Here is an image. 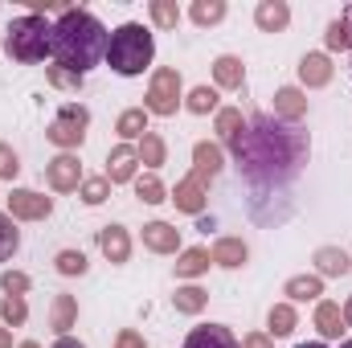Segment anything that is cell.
<instances>
[{
	"label": "cell",
	"instance_id": "cell-14",
	"mask_svg": "<svg viewBox=\"0 0 352 348\" xmlns=\"http://www.w3.org/2000/svg\"><path fill=\"white\" fill-rule=\"evenodd\" d=\"M299 83L307 90H320L332 83V58L328 54H303L299 58Z\"/></svg>",
	"mask_w": 352,
	"mask_h": 348
},
{
	"label": "cell",
	"instance_id": "cell-37",
	"mask_svg": "<svg viewBox=\"0 0 352 348\" xmlns=\"http://www.w3.org/2000/svg\"><path fill=\"white\" fill-rule=\"evenodd\" d=\"M45 78H50V87H58V90H82V74H74V70H66V66H50L45 70Z\"/></svg>",
	"mask_w": 352,
	"mask_h": 348
},
{
	"label": "cell",
	"instance_id": "cell-4",
	"mask_svg": "<svg viewBox=\"0 0 352 348\" xmlns=\"http://www.w3.org/2000/svg\"><path fill=\"white\" fill-rule=\"evenodd\" d=\"M50 45H54V25H50L45 17L25 12V17H16V21L4 29V54H8L12 62H25V66L45 62V58H50Z\"/></svg>",
	"mask_w": 352,
	"mask_h": 348
},
{
	"label": "cell",
	"instance_id": "cell-22",
	"mask_svg": "<svg viewBox=\"0 0 352 348\" xmlns=\"http://www.w3.org/2000/svg\"><path fill=\"white\" fill-rule=\"evenodd\" d=\"M115 131H119V140H123V144L144 140V135H148V111H144V107H127V111L115 119Z\"/></svg>",
	"mask_w": 352,
	"mask_h": 348
},
{
	"label": "cell",
	"instance_id": "cell-16",
	"mask_svg": "<svg viewBox=\"0 0 352 348\" xmlns=\"http://www.w3.org/2000/svg\"><path fill=\"white\" fill-rule=\"evenodd\" d=\"M254 25H258L263 33H283V29L291 25V8H287L283 0H258V8H254Z\"/></svg>",
	"mask_w": 352,
	"mask_h": 348
},
{
	"label": "cell",
	"instance_id": "cell-8",
	"mask_svg": "<svg viewBox=\"0 0 352 348\" xmlns=\"http://www.w3.org/2000/svg\"><path fill=\"white\" fill-rule=\"evenodd\" d=\"M45 180H50L54 193H74V188H82L87 176H82V164H78L74 152H62V156H54L45 164Z\"/></svg>",
	"mask_w": 352,
	"mask_h": 348
},
{
	"label": "cell",
	"instance_id": "cell-20",
	"mask_svg": "<svg viewBox=\"0 0 352 348\" xmlns=\"http://www.w3.org/2000/svg\"><path fill=\"white\" fill-rule=\"evenodd\" d=\"M352 259L340 250V246H320L316 250V274L320 279H340V274H349Z\"/></svg>",
	"mask_w": 352,
	"mask_h": 348
},
{
	"label": "cell",
	"instance_id": "cell-41",
	"mask_svg": "<svg viewBox=\"0 0 352 348\" xmlns=\"http://www.w3.org/2000/svg\"><path fill=\"white\" fill-rule=\"evenodd\" d=\"M0 287H4L8 295H25V291H29V274H21V270H4V274H0Z\"/></svg>",
	"mask_w": 352,
	"mask_h": 348
},
{
	"label": "cell",
	"instance_id": "cell-46",
	"mask_svg": "<svg viewBox=\"0 0 352 348\" xmlns=\"http://www.w3.org/2000/svg\"><path fill=\"white\" fill-rule=\"evenodd\" d=\"M340 312H344V328H352V295L344 299V307H340Z\"/></svg>",
	"mask_w": 352,
	"mask_h": 348
},
{
	"label": "cell",
	"instance_id": "cell-44",
	"mask_svg": "<svg viewBox=\"0 0 352 348\" xmlns=\"http://www.w3.org/2000/svg\"><path fill=\"white\" fill-rule=\"evenodd\" d=\"M340 25L349 29V50H344V54H349V74H352V4H344V12H340Z\"/></svg>",
	"mask_w": 352,
	"mask_h": 348
},
{
	"label": "cell",
	"instance_id": "cell-1",
	"mask_svg": "<svg viewBox=\"0 0 352 348\" xmlns=\"http://www.w3.org/2000/svg\"><path fill=\"white\" fill-rule=\"evenodd\" d=\"M230 152L238 173L254 188H278L307 164V131H299L295 123H278L274 115H258L230 144Z\"/></svg>",
	"mask_w": 352,
	"mask_h": 348
},
{
	"label": "cell",
	"instance_id": "cell-18",
	"mask_svg": "<svg viewBox=\"0 0 352 348\" xmlns=\"http://www.w3.org/2000/svg\"><path fill=\"white\" fill-rule=\"evenodd\" d=\"M209 259L217 262V266H226V270H238V266H246L250 250H246L242 238H217V246L209 250Z\"/></svg>",
	"mask_w": 352,
	"mask_h": 348
},
{
	"label": "cell",
	"instance_id": "cell-2",
	"mask_svg": "<svg viewBox=\"0 0 352 348\" xmlns=\"http://www.w3.org/2000/svg\"><path fill=\"white\" fill-rule=\"evenodd\" d=\"M107 29L102 21L87 12V8H66L58 21H54V45L50 54L58 58V66L74 70L87 78V70H94L102 58H107Z\"/></svg>",
	"mask_w": 352,
	"mask_h": 348
},
{
	"label": "cell",
	"instance_id": "cell-19",
	"mask_svg": "<svg viewBox=\"0 0 352 348\" xmlns=\"http://www.w3.org/2000/svg\"><path fill=\"white\" fill-rule=\"evenodd\" d=\"M213 83L221 90H238L246 83V66H242V58H234V54H221L217 62H213Z\"/></svg>",
	"mask_w": 352,
	"mask_h": 348
},
{
	"label": "cell",
	"instance_id": "cell-35",
	"mask_svg": "<svg viewBox=\"0 0 352 348\" xmlns=\"http://www.w3.org/2000/svg\"><path fill=\"white\" fill-rule=\"evenodd\" d=\"M54 266H58V274H66V279H74V274H87V254L82 250H58V259H54Z\"/></svg>",
	"mask_w": 352,
	"mask_h": 348
},
{
	"label": "cell",
	"instance_id": "cell-17",
	"mask_svg": "<svg viewBox=\"0 0 352 348\" xmlns=\"http://www.w3.org/2000/svg\"><path fill=\"white\" fill-rule=\"evenodd\" d=\"M316 328H320L324 340H340V332H344V312H340V303L320 299V303H316Z\"/></svg>",
	"mask_w": 352,
	"mask_h": 348
},
{
	"label": "cell",
	"instance_id": "cell-47",
	"mask_svg": "<svg viewBox=\"0 0 352 348\" xmlns=\"http://www.w3.org/2000/svg\"><path fill=\"white\" fill-rule=\"evenodd\" d=\"M0 348H12V336H8V328H0Z\"/></svg>",
	"mask_w": 352,
	"mask_h": 348
},
{
	"label": "cell",
	"instance_id": "cell-36",
	"mask_svg": "<svg viewBox=\"0 0 352 348\" xmlns=\"http://www.w3.org/2000/svg\"><path fill=\"white\" fill-rule=\"evenodd\" d=\"M148 8H152V21H156L160 29H176V25H180V8H176V0H152Z\"/></svg>",
	"mask_w": 352,
	"mask_h": 348
},
{
	"label": "cell",
	"instance_id": "cell-7",
	"mask_svg": "<svg viewBox=\"0 0 352 348\" xmlns=\"http://www.w3.org/2000/svg\"><path fill=\"white\" fill-rule=\"evenodd\" d=\"M8 213H12V221H45L54 213V201L33 193V188H12L8 193Z\"/></svg>",
	"mask_w": 352,
	"mask_h": 348
},
{
	"label": "cell",
	"instance_id": "cell-3",
	"mask_svg": "<svg viewBox=\"0 0 352 348\" xmlns=\"http://www.w3.org/2000/svg\"><path fill=\"white\" fill-rule=\"evenodd\" d=\"M152 58H156V41H152V29H148V25L127 21V25L111 29V37H107V58H102V62H107L115 74L135 78V74H144V70L152 66Z\"/></svg>",
	"mask_w": 352,
	"mask_h": 348
},
{
	"label": "cell",
	"instance_id": "cell-6",
	"mask_svg": "<svg viewBox=\"0 0 352 348\" xmlns=\"http://www.w3.org/2000/svg\"><path fill=\"white\" fill-rule=\"evenodd\" d=\"M180 102H184V98H180V74H176L173 66H160V70L152 74V87H148V98H144V111L168 119V115H176Z\"/></svg>",
	"mask_w": 352,
	"mask_h": 348
},
{
	"label": "cell",
	"instance_id": "cell-32",
	"mask_svg": "<svg viewBox=\"0 0 352 348\" xmlns=\"http://www.w3.org/2000/svg\"><path fill=\"white\" fill-rule=\"evenodd\" d=\"M16 246H21V230H16V221H12L8 213H0V262L12 259Z\"/></svg>",
	"mask_w": 352,
	"mask_h": 348
},
{
	"label": "cell",
	"instance_id": "cell-27",
	"mask_svg": "<svg viewBox=\"0 0 352 348\" xmlns=\"http://www.w3.org/2000/svg\"><path fill=\"white\" fill-rule=\"evenodd\" d=\"M173 303H176V312L180 316H197V312H205V303H209V291L205 287H176V295H173Z\"/></svg>",
	"mask_w": 352,
	"mask_h": 348
},
{
	"label": "cell",
	"instance_id": "cell-21",
	"mask_svg": "<svg viewBox=\"0 0 352 348\" xmlns=\"http://www.w3.org/2000/svg\"><path fill=\"white\" fill-rule=\"evenodd\" d=\"M192 168H197L201 176H209V180H213V176H217L221 168H226L221 144H209V140H201V144L192 148Z\"/></svg>",
	"mask_w": 352,
	"mask_h": 348
},
{
	"label": "cell",
	"instance_id": "cell-39",
	"mask_svg": "<svg viewBox=\"0 0 352 348\" xmlns=\"http://www.w3.org/2000/svg\"><path fill=\"white\" fill-rule=\"evenodd\" d=\"M324 45H328L332 54H344V50H349V29L340 25V17L328 25V33H324Z\"/></svg>",
	"mask_w": 352,
	"mask_h": 348
},
{
	"label": "cell",
	"instance_id": "cell-13",
	"mask_svg": "<svg viewBox=\"0 0 352 348\" xmlns=\"http://www.w3.org/2000/svg\"><path fill=\"white\" fill-rule=\"evenodd\" d=\"M184 348H242V345H238V336L226 324H201V328L188 332Z\"/></svg>",
	"mask_w": 352,
	"mask_h": 348
},
{
	"label": "cell",
	"instance_id": "cell-33",
	"mask_svg": "<svg viewBox=\"0 0 352 348\" xmlns=\"http://www.w3.org/2000/svg\"><path fill=\"white\" fill-rule=\"evenodd\" d=\"M184 107H188L192 115H209V111H217V90L213 87H192L188 98H184Z\"/></svg>",
	"mask_w": 352,
	"mask_h": 348
},
{
	"label": "cell",
	"instance_id": "cell-38",
	"mask_svg": "<svg viewBox=\"0 0 352 348\" xmlns=\"http://www.w3.org/2000/svg\"><path fill=\"white\" fill-rule=\"evenodd\" d=\"M78 193H82V201H87V205H102V201L111 197V180H107V176H90V180H82V188H78Z\"/></svg>",
	"mask_w": 352,
	"mask_h": 348
},
{
	"label": "cell",
	"instance_id": "cell-48",
	"mask_svg": "<svg viewBox=\"0 0 352 348\" xmlns=\"http://www.w3.org/2000/svg\"><path fill=\"white\" fill-rule=\"evenodd\" d=\"M295 348H328V345H320V340H311V345H295Z\"/></svg>",
	"mask_w": 352,
	"mask_h": 348
},
{
	"label": "cell",
	"instance_id": "cell-9",
	"mask_svg": "<svg viewBox=\"0 0 352 348\" xmlns=\"http://www.w3.org/2000/svg\"><path fill=\"white\" fill-rule=\"evenodd\" d=\"M205 184H209V176H201L197 168H192V173L176 184V193L168 197V201H176V209H180V213L201 217V213H205V201H209V197H205Z\"/></svg>",
	"mask_w": 352,
	"mask_h": 348
},
{
	"label": "cell",
	"instance_id": "cell-5",
	"mask_svg": "<svg viewBox=\"0 0 352 348\" xmlns=\"http://www.w3.org/2000/svg\"><path fill=\"white\" fill-rule=\"evenodd\" d=\"M87 127H90V111L82 102H66L62 111H58V119L50 123V144H58V148H78L82 140H87Z\"/></svg>",
	"mask_w": 352,
	"mask_h": 348
},
{
	"label": "cell",
	"instance_id": "cell-40",
	"mask_svg": "<svg viewBox=\"0 0 352 348\" xmlns=\"http://www.w3.org/2000/svg\"><path fill=\"white\" fill-rule=\"evenodd\" d=\"M21 173V160H16V152L8 148V144H0V180H16Z\"/></svg>",
	"mask_w": 352,
	"mask_h": 348
},
{
	"label": "cell",
	"instance_id": "cell-43",
	"mask_svg": "<svg viewBox=\"0 0 352 348\" xmlns=\"http://www.w3.org/2000/svg\"><path fill=\"white\" fill-rule=\"evenodd\" d=\"M242 348H274V336L270 332H246L242 336Z\"/></svg>",
	"mask_w": 352,
	"mask_h": 348
},
{
	"label": "cell",
	"instance_id": "cell-23",
	"mask_svg": "<svg viewBox=\"0 0 352 348\" xmlns=\"http://www.w3.org/2000/svg\"><path fill=\"white\" fill-rule=\"evenodd\" d=\"M283 295H287L291 303H307V299H320V295H324V279H320V274H295V279H287Z\"/></svg>",
	"mask_w": 352,
	"mask_h": 348
},
{
	"label": "cell",
	"instance_id": "cell-31",
	"mask_svg": "<svg viewBox=\"0 0 352 348\" xmlns=\"http://www.w3.org/2000/svg\"><path fill=\"white\" fill-rule=\"evenodd\" d=\"M188 17H192L197 25H217V21L226 17V0H192Z\"/></svg>",
	"mask_w": 352,
	"mask_h": 348
},
{
	"label": "cell",
	"instance_id": "cell-50",
	"mask_svg": "<svg viewBox=\"0 0 352 348\" xmlns=\"http://www.w3.org/2000/svg\"><path fill=\"white\" fill-rule=\"evenodd\" d=\"M340 348H352V340H340Z\"/></svg>",
	"mask_w": 352,
	"mask_h": 348
},
{
	"label": "cell",
	"instance_id": "cell-15",
	"mask_svg": "<svg viewBox=\"0 0 352 348\" xmlns=\"http://www.w3.org/2000/svg\"><path fill=\"white\" fill-rule=\"evenodd\" d=\"M307 115V94L299 87H283L274 90V119L278 123H299Z\"/></svg>",
	"mask_w": 352,
	"mask_h": 348
},
{
	"label": "cell",
	"instance_id": "cell-26",
	"mask_svg": "<svg viewBox=\"0 0 352 348\" xmlns=\"http://www.w3.org/2000/svg\"><path fill=\"white\" fill-rule=\"evenodd\" d=\"M209 250L205 246H188V250H180V259H176V274L180 279H197V274H205L209 270Z\"/></svg>",
	"mask_w": 352,
	"mask_h": 348
},
{
	"label": "cell",
	"instance_id": "cell-28",
	"mask_svg": "<svg viewBox=\"0 0 352 348\" xmlns=\"http://www.w3.org/2000/svg\"><path fill=\"white\" fill-rule=\"evenodd\" d=\"M295 307L291 303H274L270 307V316H266V328H270V336H291L295 332Z\"/></svg>",
	"mask_w": 352,
	"mask_h": 348
},
{
	"label": "cell",
	"instance_id": "cell-11",
	"mask_svg": "<svg viewBox=\"0 0 352 348\" xmlns=\"http://www.w3.org/2000/svg\"><path fill=\"white\" fill-rule=\"evenodd\" d=\"M135 168H140V152H135L131 144H119V148L107 156V180H111V184L135 180Z\"/></svg>",
	"mask_w": 352,
	"mask_h": 348
},
{
	"label": "cell",
	"instance_id": "cell-42",
	"mask_svg": "<svg viewBox=\"0 0 352 348\" xmlns=\"http://www.w3.org/2000/svg\"><path fill=\"white\" fill-rule=\"evenodd\" d=\"M115 348H148V340H144L135 328H123V332L115 336Z\"/></svg>",
	"mask_w": 352,
	"mask_h": 348
},
{
	"label": "cell",
	"instance_id": "cell-49",
	"mask_svg": "<svg viewBox=\"0 0 352 348\" xmlns=\"http://www.w3.org/2000/svg\"><path fill=\"white\" fill-rule=\"evenodd\" d=\"M16 348H41V345H33V340H25V345H16Z\"/></svg>",
	"mask_w": 352,
	"mask_h": 348
},
{
	"label": "cell",
	"instance_id": "cell-45",
	"mask_svg": "<svg viewBox=\"0 0 352 348\" xmlns=\"http://www.w3.org/2000/svg\"><path fill=\"white\" fill-rule=\"evenodd\" d=\"M50 348H87V345H82V340H74V336H58Z\"/></svg>",
	"mask_w": 352,
	"mask_h": 348
},
{
	"label": "cell",
	"instance_id": "cell-12",
	"mask_svg": "<svg viewBox=\"0 0 352 348\" xmlns=\"http://www.w3.org/2000/svg\"><path fill=\"white\" fill-rule=\"evenodd\" d=\"M144 246L152 254H180V230L168 221H148L144 226Z\"/></svg>",
	"mask_w": 352,
	"mask_h": 348
},
{
	"label": "cell",
	"instance_id": "cell-25",
	"mask_svg": "<svg viewBox=\"0 0 352 348\" xmlns=\"http://www.w3.org/2000/svg\"><path fill=\"white\" fill-rule=\"evenodd\" d=\"M54 332L58 336H70V328L78 324V299L74 295H54Z\"/></svg>",
	"mask_w": 352,
	"mask_h": 348
},
{
	"label": "cell",
	"instance_id": "cell-30",
	"mask_svg": "<svg viewBox=\"0 0 352 348\" xmlns=\"http://www.w3.org/2000/svg\"><path fill=\"white\" fill-rule=\"evenodd\" d=\"M140 164H148V168H160L164 164V156H168V148H164V140L156 135V131H148L144 140H140Z\"/></svg>",
	"mask_w": 352,
	"mask_h": 348
},
{
	"label": "cell",
	"instance_id": "cell-10",
	"mask_svg": "<svg viewBox=\"0 0 352 348\" xmlns=\"http://www.w3.org/2000/svg\"><path fill=\"white\" fill-rule=\"evenodd\" d=\"M98 250H102V259L115 262V266H119V262H127V259H131V238H127V230H123V226H115V221H111V226H102V230H98Z\"/></svg>",
	"mask_w": 352,
	"mask_h": 348
},
{
	"label": "cell",
	"instance_id": "cell-34",
	"mask_svg": "<svg viewBox=\"0 0 352 348\" xmlns=\"http://www.w3.org/2000/svg\"><path fill=\"white\" fill-rule=\"evenodd\" d=\"M0 320H4L8 328H21V324L29 320V307H25V299H21V295H4V299H0Z\"/></svg>",
	"mask_w": 352,
	"mask_h": 348
},
{
	"label": "cell",
	"instance_id": "cell-24",
	"mask_svg": "<svg viewBox=\"0 0 352 348\" xmlns=\"http://www.w3.org/2000/svg\"><path fill=\"white\" fill-rule=\"evenodd\" d=\"M213 131H217V140H221V144H234V140L246 131L242 111H238V107H217V123H213Z\"/></svg>",
	"mask_w": 352,
	"mask_h": 348
},
{
	"label": "cell",
	"instance_id": "cell-29",
	"mask_svg": "<svg viewBox=\"0 0 352 348\" xmlns=\"http://www.w3.org/2000/svg\"><path fill=\"white\" fill-rule=\"evenodd\" d=\"M135 197H140L144 205H160V201H168V188L160 184L156 173H144V176H135Z\"/></svg>",
	"mask_w": 352,
	"mask_h": 348
}]
</instances>
